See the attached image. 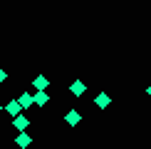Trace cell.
<instances>
[{"mask_svg":"<svg viewBox=\"0 0 151 149\" xmlns=\"http://www.w3.org/2000/svg\"><path fill=\"white\" fill-rule=\"evenodd\" d=\"M12 127H15L17 132H25V129L30 127V117H25V114H17V117H12Z\"/></svg>","mask_w":151,"mask_h":149,"instance_id":"obj_1","label":"cell"},{"mask_svg":"<svg viewBox=\"0 0 151 149\" xmlns=\"http://www.w3.org/2000/svg\"><path fill=\"white\" fill-rule=\"evenodd\" d=\"M15 144L20 147V149H27L30 144H32V137L27 134V129H25V132H17V137H15Z\"/></svg>","mask_w":151,"mask_h":149,"instance_id":"obj_2","label":"cell"},{"mask_svg":"<svg viewBox=\"0 0 151 149\" xmlns=\"http://www.w3.org/2000/svg\"><path fill=\"white\" fill-rule=\"evenodd\" d=\"M17 102L22 104V109H30L35 104V95H32V92H22V95L17 97Z\"/></svg>","mask_w":151,"mask_h":149,"instance_id":"obj_3","label":"cell"},{"mask_svg":"<svg viewBox=\"0 0 151 149\" xmlns=\"http://www.w3.org/2000/svg\"><path fill=\"white\" fill-rule=\"evenodd\" d=\"M94 104H97L99 109H106V107H109V104H111V97L106 95V92H99V95L94 97Z\"/></svg>","mask_w":151,"mask_h":149,"instance_id":"obj_4","label":"cell"},{"mask_svg":"<svg viewBox=\"0 0 151 149\" xmlns=\"http://www.w3.org/2000/svg\"><path fill=\"white\" fill-rule=\"evenodd\" d=\"M70 92H72L74 97H82V95H84V92H87V85L82 82V80H74V82L70 85Z\"/></svg>","mask_w":151,"mask_h":149,"instance_id":"obj_5","label":"cell"},{"mask_svg":"<svg viewBox=\"0 0 151 149\" xmlns=\"http://www.w3.org/2000/svg\"><path fill=\"white\" fill-rule=\"evenodd\" d=\"M65 122L70 124V127H77V124L82 122V114H79L77 109H70V112H67V114H65Z\"/></svg>","mask_w":151,"mask_h":149,"instance_id":"obj_6","label":"cell"},{"mask_svg":"<svg viewBox=\"0 0 151 149\" xmlns=\"http://www.w3.org/2000/svg\"><path fill=\"white\" fill-rule=\"evenodd\" d=\"M20 109H22V104L17 102V99H10V102L5 104V112H8L10 117H17V114H20Z\"/></svg>","mask_w":151,"mask_h":149,"instance_id":"obj_7","label":"cell"},{"mask_svg":"<svg viewBox=\"0 0 151 149\" xmlns=\"http://www.w3.org/2000/svg\"><path fill=\"white\" fill-rule=\"evenodd\" d=\"M50 102V95L45 90H35V107H45V104Z\"/></svg>","mask_w":151,"mask_h":149,"instance_id":"obj_8","label":"cell"},{"mask_svg":"<svg viewBox=\"0 0 151 149\" xmlns=\"http://www.w3.org/2000/svg\"><path fill=\"white\" fill-rule=\"evenodd\" d=\"M47 85H50V80L45 77V74H37V77L32 80V87H35V90H47Z\"/></svg>","mask_w":151,"mask_h":149,"instance_id":"obj_9","label":"cell"},{"mask_svg":"<svg viewBox=\"0 0 151 149\" xmlns=\"http://www.w3.org/2000/svg\"><path fill=\"white\" fill-rule=\"evenodd\" d=\"M5 80H8V72H5V70H3V67H0V85H3V82H5Z\"/></svg>","mask_w":151,"mask_h":149,"instance_id":"obj_10","label":"cell"},{"mask_svg":"<svg viewBox=\"0 0 151 149\" xmlns=\"http://www.w3.org/2000/svg\"><path fill=\"white\" fill-rule=\"evenodd\" d=\"M146 95H149V97H151V85H149V87H146Z\"/></svg>","mask_w":151,"mask_h":149,"instance_id":"obj_11","label":"cell"},{"mask_svg":"<svg viewBox=\"0 0 151 149\" xmlns=\"http://www.w3.org/2000/svg\"><path fill=\"white\" fill-rule=\"evenodd\" d=\"M3 109H5V107H3V104H0V112H3Z\"/></svg>","mask_w":151,"mask_h":149,"instance_id":"obj_12","label":"cell"}]
</instances>
